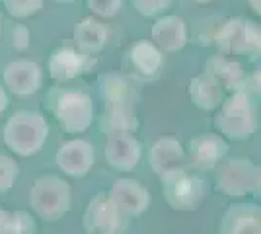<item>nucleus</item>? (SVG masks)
<instances>
[{
	"instance_id": "f257e3e1",
	"label": "nucleus",
	"mask_w": 261,
	"mask_h": 234,
	"mask_svg": "<svg viewBox=\"0 0 261 234\" xmlns=\"http://www.w3.org/2000/svg\"><path fill=\"white\" fill-rule=\"evenodd\" d=\"M215 127L220 137L230 141H246L257 131V98L248 94L246 90L232 92L226 100L218 106Z\"/></svg>"
},
{
	"instance_id": "f03ea898",
	"label": "nucleus",
	"mask_w": 261,
	"mask_h": 234,
	"mask_svg": "<svg viewBox=\"0 0 261 234\" xmlns=\"http://www.w3.org/2000/svg\"><path fill=\"white\" fill-rule=\"evenodd\" d=\"M45 106L66 133H84L94 121V100L84 90L55 86L47 92Z\"/></svg>"
},
{
	"instance_id": "7ed1b4c3",
	"label": "nucleus",
	"mask_w": 261,
	"mask_h": 234,
	"mask_svg": "<svg viewBox=\"0 0 261 234\" xmlns=\"http://www.w3.org/2000/svg\"><path fill=\"white\" fill-rule=\"evenodd\" d=\"M49 137V123L39 112H16L4 125L2 139L4 145L10 148L14 154L30 158L35 156L43 145L47 143Z\"/></svg>"
},
{
	"instance_id": "20e7f679",
	"label": "nucleus",
	"mask_w": 261,
	"mask_h": 234,
	"mask_svg": "<svg viewBox=\"0 0 261 234\" xmlns=\"http://www.w3.org/2000/svg\"><path fill=\"white\" fill-rule=\"evenodd\" d=\"M72 205V188L66 179L47 174L33 181L30 191V207L45 223L61 221Z\"/></svg>"
},
{
	"instance_id": "39448f33",
	"label": "nucleus",
	"mask_w": 261,
	"mask_h": 234,
	"mask_svg": "<svg viewBox=\"0 0 261 234\" xmlns=\"http://www.w3.org/2000/svg\"><path fill=\"white\" fill-rule=\"evenodd\" d=\"M217 190L228 197H246L259 193L261 170L248 158H230L217 166Z\"/></svg>"
},
{
	"instance_id": "423d86ee",
	"label": "nucleus",
	"mask_w": 261,
	"mask_h": 234,
	"mask_svg": "<svg viewBox=\"0 0 261 234\" xmlns=\"http://www.w3.org/2000/svg\"><path fill=\"white\" fill-rule=\"evenodd\" d=\"M213 43L224 55H259L261 30L259 23L250 18L234 16L220 25Z\"/></svg>"
},
{
	"instance_id": "0eeeda50",
	"label": "nucleus",
	"mask_w": 261,
	"mask_h": 234,
	"mask_svg": "<svg viewBox=\"0 0 261 234\" xmlns=\"http://www.w3.org/2000/svg\"><path fill=\"white\" fill-rule=\"evenodd\" d=\"M160 179H162L164 199L174 211L193 213L201 207V203L205 199V191H207L201 176L191 174L184 168Z\"/></svg>"
},
{
	"instance_id": "6e6552de",
	"label": "nucleus",
	"mask_w": 261,
	"mask_h": 234,
	"mask_svg": "<svg viewBox=\"0 0 261 234\" xmlns=\"http://www.w3.org/2000/svg\"><path fill=\"white\" fill-rule=\"evenodd\" d=\"M82 228L86 234L123 232L125 217L117 211L108 193H96L82 215Z\"/></svg>"
},
{
	"instance_id": "1a4fd4ad",
	"label": "nucleus",
	"mask_w": 261,
	"mask_h": 234,
	"mask_svg": "<svg viewBox=\"0 0 261 234\" xmlns=\"http://www.w3.org/2000/svg\"><path fill=\"white\" fill-rule=\"evenodd\" d=\"M109 199L117 207V211L127 219H139L150 207V191L141 181L130 178H121L109 188Z\"/></svg>"
},
{
	"instance_id": "9d476101",
	"label": "nucleus",
	"mask_w": 261,
	"mask_h": 234,
	"mask_svg": "<svg viewBox=\"0 0 261 234\" xmlns=\"http://www.w3.org/2000/svg\"><path fill=\"white\" fill-rule=\"evenodd\" d=\"M228 143L224 137L218 133H205L193 137L189 141V146L185 150L187 154V164L195 170H213L217 168L228 154Z\"/></svg>"
},
{
	"instance_id": "9b49d317",
	"label": "nucleus",
	"mask_w": 261,
	"mask_h": 234,
	"mask_svg": "<svg viewBox=\"0 0 261 234\" xmlns=\"http://www.w3.org/2000/svg\"><path fill=\"white\" fill-rule=\"evenodd\" d=\"M94 146L84 139H70L59 146L55 164L70 178H84L94 166Z\"/></svg>"
},
{
	"instance_id": "f8f14e48",
	"label": "nucleus",
	"mask_w": 261,
	"mask_h": 234,
	"mask_svg": "<svg viewBox=\"0 0 261 234\" xmlns=\"http://www.w3.org/2000/svg\"><path fill=\"white\" fill-rule=\"evenodd\" d=\"M4 86L16 96H32L43 84V72L37 63L30 59H18L8 63L2 70Z\"/></svg>"
},
{
	"instance_id": "ddd939ff",
	"label": "nucleus",
	"mask_w": 261,
	"mask_h": 234,
	"mask_svg": "<svg viewBox=\"0 0 261 234\" xmlns=\"http://www.w3.org/2000/svg\"><path fill=\"white\" fill-rule=\"evenodd\" d=\"M142 146L133 133L108 135L106 141V160L117 172H130L141 162Z\"/></svg>"
},
{
	"instance_id": "4468645a",
	"label": "nucleus",
	"mask_w": 261,
	"mask_h": 234,
	"mask_svg": "<svg viewBox=\"0 0 261 234\" xmlns=\"http://www.w3.org/2000/svg\"><path fill=\"white\" fill-rule=\"evenodd\" d=\"M148 164L158 178H164L177 170H184L187 166L185 148L175 137H162L150 146Z\"/></svg>"
},
{
	"instance_id": "2eb2a0df",
	"label": "nucleus",
	"mask_w": 261,
	"mask_h": 234,
	"mask_svg": "<svg viewBox=\"0 0 261 234\" xmlns=\"http://www.w3.org/2000/svg\"><path fill=\"white\" fill-rule=\"evenodd\" d=\"M94 65L96 59L92 55L70 47H63L53 51V55L49 57V74L57 82H68L88 72Z\"/></svg>"
},
{
	"instance_id": "dca6fc26",
	"label": "nucleus",
	"mask_w": 261,
	"mask_h": 234,
	"mask_svg": "<svg viewBox=\"0 0 261 234\" xmlns=\"http://www.w3.org/2000/svg\"><path fill=\"white\" fill-rule=\"evenodd\" d=\"M218 234H261V207L253 203H232L222 215Z\"/></svg>"
},
{
	"instance_id": "f3484780",
	"label": "nucleus",
	"mask_w": 261,
	"mask_h": 234,
	"mask_svg": "<svg viewBox=\"0 0 261 234\" xmlns=\"http://www.w3.org/2000/svg\"><path fill=\"white\" fill-rule=\"evenodd\" d=\"M150 41L162 53H175L189 41L187 25L179 16H162L154 22L150 30Z\"/></svg>"
},
{
	"instance_id": "a211bd4d",
	"label": "nucleus",
	"mask_w": 261,
	"mask_h": 234,
	"mask_svg": "<svg viewBox=\"0 0 261 234\" xmlns=\"http://www.w3.org/2000/svg\"><path fill=\"white\" fill-rule=\"evenodd\" d=\"M187 90H189V98L193 101V106L199 108V110H203V112H215L218 106L222 103L224 92H226L205 70L189 80V88Z\"/></svg>"
},
{
	"instance_id": "6ab92c4d",
	"label": "nucleus",
	"mask_w": 261,
	"mask_h": 234,
	"mask_svg": "<svg viewBox=\"0 0 261 234\" xmlns=\"http://www.w3.org/2000/svg\"><path fill=\"white\" fill-rule=\"evenodd\" d=\"M205 72H208L222 88L228 90V92L244 90L246 78H248V74L244 72V67L240 65L238 61H232V59L224 55L211 57L207 61V65H205Z\"/></svg>"
},
{
	"instance_id": "aec40b11",
	"label": "nucleus",
	"mask_w": 261,
	"mask_h": 234,
	"mask_svg": "<svg viewBox=\"0 0 261 234\" xmlns=\"http://www.w3.org/2000/svg\"><path fill=\"white\" fill-rule=\"evenodd\" d=\"M99 94L106 106H135L139 90L135 82L121 74H106L99 80Z\"/></svg>"
},
{
	"instance_id": "412c9836",
	"label": "nucleus",
	"mask_w": 261,
	"mask_h": 234,
	"mask_svg": "<svg viewBox=\"0 0 261 234\" xmlns=\"http://www.w3.org/2000/svg\"><path fill=\"white\" fill-rule=\"evenodd\" d=\"M108 28L96 18H82L74 25V41H76L78 49L88 55L99 53L108 43Z\"/></svg>"
},
{
	"instance_id": "4be33fe9",
	"label": "nucleus",
	"mask_w": 261,
	"mask_h": 234,
	"mask_svg": "<svg viewBox=\"0 0 261 234\" xmlns=\"http://www.w3.org/2000/svg\"><path fill=\"white\" fill-rule=\"evenodd\" d=\"M129 57H130V63H133L135 70L146 78L156 76L164 65L162 51H160L152 41H148V39H141V41L133 43V47H130V51H129Z\"/></svg>"
},
{
	"instance_id": "5701e85b",
	"label": "nucleus",
	"mask_w": 261,
	"mask_h": 234,
	"mask_svg": "<svg viewBox=\"0 0 261 234\" xmlns=\"http://www.w3.org/2000/svg\"><path fill=\"white\" fill-rule=\"evenodd\" d=\"M139 127V119L135 113V106H106L103 115L99 117V129L106 135L135 133Z\"/></svg>"
},
{
	"instance_id": "b1692460",
	"label": "nucleus",
	"mask_w": 261,
	"mask_h": 234,
	"mask_svg": "<svg viewBox=\"0 0 261 234\" xmlns=\"http://www.w3.org/2000/svg\"><path fill=\"white\" fill-rule=\"evenodd\" d=\"M2 234H35V219L25 211H8Z\"/></svg>"
},
{
	"instance_id": "393cba45",
	"label": "nucleus",
	"mask_w": 261,
	"mask_h": 234,
	"mask_svg": "<svg viewBox=\"0 0 261 234\" xmlns=\"http://www.w3.org/2000/svg\"><path fill=\"white\" fill-rule=\"evenodd\" d=\"M6 12L16 20H25L30 16H35L43 8L45 0H2Z\"/></svg>"
},
{
	"instance_id": "a878e982",
	"label": "nucleus",
	"mask_w": 261,
	"mask_h": 234,
	"mask_svg": "<svg viewBox=\"0 0 261 234\" xmlns=\"http://www.w3.org/2000/svg\"><path fill=\"white\" fill-rule=\"evenodd\" d=\"M20 176L18 162L6 154H0V193H6L14 188L16 179Z\"/></svg>"
},
{
	"instance_id": "bb28decb",
	"label": "nucleus",
	"mask_w": 261,
	"mask_h": 234,
	"mask_svg": "<svg viewBox=\"0 0 261 234\" xmlns=\"http://www.w3.org/2000/svg\"><path fill=\"white\" fill-rule=\"evenodd\" d=\"M130 4L144 18H156L170 8L172 0H130Z\"/></svg>"
},
{
	"instance_id": "cd10ccee",
	"label": "nucleus",
	"mask_w": 261,
	"mask_h": 234,
	"mask_svg": "<svg viewBox=\"0 0 261 234\" xmlns=\"http://www.w3.org/2000/svg\"><path fill=\"white\" fill-rule=\"evenodd\" d=\"M88 8L98 18H113L123 8V0H88Z\"/></svg>"
},
{
	"instance_id": "c85d7f7f",
	"label": "nucleus",
	"mask_w": 261,
	"mask_h": 234,
	"mask_svg": "<svg viewBox=\"0 0 261 234\" xmlns=\"http://www.w3.org/2000/svg\"><path fill=\"white\" fill-rule=\"evenodd\" d=\"M12 43H14V47H16L18 51L28 49V45H30V32H28L25 25L18 23V25L14 28V32H12Z\"/></svg>"
},
{
	"instance_id": "c756f323",
	"label": "nucleus",
	"mask_w": 261,
	"mask_h": 234,
	"mask_svg": "<svg viewBox=\"0 0 261 234\" xmlns=\"http://www.w3.org/2000/svg\"><path fill=\"white\" fill-rule=\"evenodd\" d=\"M8 103H10V98H8L6 86H2V84H0V115L8 110Z\"/></svg>"
},
{
	"instance_id": "7c9ffc66",
	"label": "nucleus",
	"mask_w": 261,
	"mask_h": 234,
	"mask_svg": "<svg viewBox=\"0 0 261 234\" xmlns=\"http://www.w3.org/2000/svg\"><path fill=\"white\" fill-rule=\"evenodd\" d=\"M248 4H250L251 10L259 16V14H261V0H248Z\"/></svg>"
},
{
	"instance_id": "2f4dec72",
	"label": "nucleus",
	"mask_w": 261,
	"mask_h": 234,
	"mask_svg": "<svg viewBox=\"0 0 261 234\" xmlns=\"http://www.w3.org/2000/svg\"><path fill=\"white\" fill-rule=\"evenodd\" d=\"M6 215H8V211L0 207V234H2V230H4V223H6Z\"/></svg>"
},
{
	"instance_id": "473e14b6",
	"label": "nucleus",
	"mask_w": 261,
	"mask_h": 234,
	"mask_svg": "<svg viewBox=\"0 0 261 234\" xmlns=\"http://www.w3.org/2000/svg\"><path fill=\"white\" fill-rule=\"evenodd\" d=\"M191 2H195V4H207L211 0H191Z\"/></svg>"
},
{
	"instance_id": "72a5a7b5",
	"label": "nucleus",
	"mask_w": 261,
	"mask_h": 234,
	"mask_svg": "<svg viewBox=\"0 0 261 234\" xmlns=\"http://www.w3.org/2000/svg\"><path fill=\"white\" fill-rule=\"evenodd\" d=\"M55 2H59V4H68V2H74V0H55Z\"/></svg>"
},
{
	"instance_id": "f704fd0d",
	"label": "nucleus",
	"mask_w": 261,
	"mask_h": 234,
	"mask_svg": "<svg viewBox=\"0 0 261 234\" xmlns=\"http://www.w3.org/2000/svg\"><path fill=\"white\" fill-rule=\"evenodd\" d=\"M0 37H2V18H0Z\"/></svg>"
},
{
	"instance_id": "c9c22d12",
	"label": "nucleus",
	"mask_w": 261,
	"mask_h": 234,
	"mask_svg": "<svg viewBox=\"0 0 261 234\" xmlns=\"http://www.w3.org/2000/svg\"><path fill=\"white\" fill-rule=\"evenodd\" d=\"M109 234H123V232H109Z\"/></svg>"
},
{
	"instance_id": "e433bc0d",
	"label": "nucleus",
	"mask_w": 261,
	"mask_h": 234,
	"mask_svg": "<svg viewBox=\"0 0 261 234\" xmlns=\"http://www.w3.org/2000/svg\"><path fill=\"white\" fill-rule=\"evenodd\" d=\"M0 2H2V0H0Z\"/></svg>"
}]
</instances>
